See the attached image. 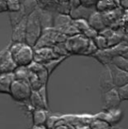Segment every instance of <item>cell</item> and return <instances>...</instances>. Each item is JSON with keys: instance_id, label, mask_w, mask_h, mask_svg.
Here are the masks:
<instances>
[{"instance_id": "obj_1", "label": "cell", "mask_w": 128, "mask_h": 129, "mask_svg": "<svg viewBox=\"0 0 128 129\" xmlns=\"http://www.w3.org/2000/svg\"><path fill=\"white\" fill-rule=\"evenodd\" d=\"M8 50L18 67H27L33 61L34 48L26 42H12Z\"/></svg>"}, {"instance_id": "obj_2", "label": "cell", "mask_w": 128, "mask_h": 129, "mask_svg": "<svg viewBox=\"0 0 128 129\" xmlns=\"http://www.w3.org/2000/svg\"><path fill=\"white\" fill-rule=\"evenodd\" d=\"M42 31L43 27L39 16V10L37 8L26 17V43L34 48Z\"/></svg>"}, {"instance_id": "obj_3", "label": "cell", "mask_w": 128, "mask_h": 129, "mask_svg": "<svg viewBox=\"0 0 128 129\" xmlns=\"http://www.w3.org/2000/svg\"><path fill=\"white\" fill-rule=\"evenodd\" d=\"M32 88L28 81L15 79L10 85V94L13 100L18 103H24L29 100Z\"/></svg>"}, {"instance_id": "obj_4", "label": "cell", "mask_w": 128, "mask_h": 129, "mask_svg": "<svg viewBox=\"0 0 128 129\" xmlns=\"http://www.w3.org/2000/svg\"><path fill=\"white\" fill-rule=\"evenodd\" d=\"M91 40L82 34H76L67 38L65 41L66 49L68 54H83L90 44Z\"/></svg>"}, {"instance_id": "obj_5", "label": "cell", "mask_w": 128, "mask_h": 129, "mask_svg": "<svg viewBox=\"0 0 128 129\" xmlns=\"http://www.w3.org/2000/svg\"><path fill=\"white\" fill-rule=\"evenodd\" d=\"M102 101L104 110L118 108V105L121 103V99H120L116 87L105 92H102Z\"/></svg>"}, {"instance_id": "obj_6", "label": "cell", "mask_w": 128, "mask_h": 129, "mask_svg": "<svg viewBox=\"0 0 128 129\" xmlns=\"http://www.w3.org/2000/svg\"><path fill=\"white\" fill-rule=\"evenodd\" d=\"M95 117L99 120L104 121L110 125H116L123 118V112L118 108L104 110V112L97 113Z\"/></svg>"}, {"instance_id": "obj_7", "label": "cell", "mask_w": 128, "mask_h": 129, "mask_svg": "<svg viewBox=\"0 0 128 129\" xmlns=\"http://www.w3.org/2000/svg\"><path fill=\"white\" fill-rule=\"evenodd\" d=\"M59 56L55 51L52 47H45V48H34V58L33 61L39 63H45L51 60L56 59Z\"/></svg>"}, {"instance_id": "obj_8", "label": "cell", "mask_w": 128, "mask_h": 129, "mask_svg": "<svg viewBox=\"0 0 128 129\" xmlns=\"http://www.w3.org/2000/svg\"><path fill=\"white\" fill-rule=\"evenodd\" d=\"M26 17L21 19L17 25L12 26V42H26Z\"/></svg>"}, {"instance_id": "obj_9", "label": "cell", "mask_w": 128, "mask_h": 129, "mask_svg": "<svg viewBox=\"0 0 128 129\" xmlns=\"http://www.w3.org/2000/svg\"><path fill=\"white\" fill-rule=\"evenodd\" d=\"M108 66H109L110 70H111L113 83H114V85L116 88L122 86V85L128 83V71L120 70V69L117 68L116 66H114L111 63H109Z\"/></svg>"}, {"instance_id": "obj_10", "label": "cell", "mask_w": 128, "mask_h": 129, "mask_svg": "<svg viewBox=\"0 0 128 129\" xmlns=\"http://www.w3.org/2000/svg\"><path fill=\"white\" fill-rule=\"evenodd\" d=\"M99 86L102 92H105L111 89L115 88L114 83H113L112 76L110 70L109 66L105 65V68L103 70L99 77Z\"/></svg>"}, {"instance_id": "obj_11", "label": "cell", "mask_w": 128, "mask_h": 129, "mask_svg": "<svg viewBox=\"0 0 128 129\" xmlns=\"http://www.w3.org/2000/svg\"><path fill=\"white\" fill-rule=\"evenodd\" d=\"M17 65L14 62L13 59L11 56L8 50V47L5 48V51L0 60V73H10L13 72L17 68Z\"/></svg>"}, {"instance_id": "obj_12", "label": "cell", "mask_w": 128, "mask_h": 129, "mask_svg": "<svg viewBox=\"0 0 128 129\" xmlns=\"http://www.w3.org/2000/svg\"><path fill=\"white\" fill-rule=\"evenodd\" d=\"M48 112L47 109H33L32 112V124L33 126H40L45 125L48 119Z\"/></svg>"}, {"instance_id": "obj_13", "label": "cell", "mask_w": 128, "mask_h": 129, "mask_svg": "<svg viewBox=\"0 0 128 129\" xmlns=\"http://www.w3.org/2000/svg\"><path fill=\"white\" fill-rule=\"evenodd\" d=\"M89 25L92 28H94L97 31H101L102 32L104 28H106V25L104 22L103 16H101L98 12L92 13L89 17Z\"/></svg>"}, {"instance_id": "obj_14", "label": "cell", "mask_w": 128, "mask_h": 129, "mask_svg": "<svg viewBox=\"0 0 128 129\" xmlns=\"http://www.w3.org/2000/svg\"><path fill=\"white\" fill-rule=\"evenodd\" d=\"M29 102L31 105L33 107V109H47L46 105H45L43 99H41L40 95L37 90H32L31 96L29 98ZM48 110V109H47Z\"/></svg>"}, {"instance_id": "obj_15", "label": "cell", "mask_w": 128, "mask_h": 129, "mask_svg": "<svg viewBox=\"0 0 128 129\" xmlns=\"http://www.w3.org/2000/svg\"><path fill=\"white\" fill-rule=\"evenodd\" d=\"M67 57H68V56H61V57H59V58H56V59L51 60V61H48V62L43 63L45 68H46L47 70H48V76H49V77L54 72V70H55Z\"/></svg>"}, {"instance_id": "obj_16", "label": "cell", "mask_w": 128, "mask_h": 129, "mask_svg": "<svg viewBox=\"0 0 128 129\" xmlns=\"http://www.w3.org/2000/svg\"><path fill=\"white\" fill-rule=\"evenodd\" d=\"M111 63L120 70L128 71V59L122 55H115L111 59Z\"/></svg>"}, {"instance_id": "obj_17", "label": "cell", "mask_w": 128, "mask_h": 129, "mask_svg": "<svg viewBox=\"0 0 128 129\" xmlns=\"http://www.w3.org/2000/svg\"><path fill=\"white\" fill-rule=\"evenodd\" d=\"M15 79L18 80H26L28 81V77L30 75V70L28 67H17L13 71Z\"/></svg>"}, {"instance_id": "obj_18", "label": "cell", "mask_w": 128, "mask_h": 129, "mask_svg": "<svg viewBox=\"0 0 128 129\" xmlns=\"http://www.w3.org/2000/svg\"><path fill=\"white\" fill-rule=\"evenodd\" d=\"M15 80L13 72H10V73H0V83L6 85V86L10 87L12 82Z\"/></svg>"}, {"instance_id": "obj_19", "label": "cell", "mask_w": 128, "mask_h": 129, "mask_svg": "<svg viewBox=\"0 0 128 129\" xmlns=\"http://www.w3.org/2000/svg\"><path fill=\"white\" fill-rule=\"evenodd\" d=\"M94 41L95 45L97 46V48H98V50H103L108 48V42L107 39L103 35H97L96 38L92 40Z\"/></svg>"}, {"instance_id": "obj_20", "label": "cell", "mask_w": 128, "mask_h": 129, "mask_svg": "<svg viewBox=\"0 0 128 129\" xmlns=\"http://www.w3.org/2000/svg\"><path fill=\"white\" fill-rule=\"evenodd\" d=\"M22 2L20 0H9L8 4V12H18L21 9Z\"/></svg>"}, {"instance_id": "obj_21", "label": "cell", "mask_w": 128, "mask_h": 129, "mask_svg": "<svg viewBox=\"0 0 128 129\" xmlns=\"http://www.w3.org/2000/svg\"><path fill=\"white\" fill-rule=\"evenodd\" d=\"M39 94L40 95L41 99H43L45 105H46L47 109L49 110V106H48V90H47V84H43L39 90H37Z\"/></svg>"}, {"instance_id": "obj_22", "label": "cell", "mask_w": 128, "mask_h": 129, "mask_svg": "<svg viewBox=\"0 0 128 129\" xmlns=\"http://www.w3.org/2000/svg\"><path fill=\"white\" fill-rule=\"evenodd\" d=\"M121 101L128 100V83L117 88Z\"/></svg>"}, {"instance_id": "obj_23", "label": "cell", "mask_w": 128, "mask_h": 129, "mask_svg": "<svg viewBox=\"0 0 128 129\" xmlns=\"http://www.w3.org/2000/svg\"><path fill=\"white\" fill-rule=\"evenodd\" d=\"M9 0H0V13L8 12Z\"/></svg>"}, {"instance_id": "obj_24", "label": "cell", "mask_w": 128, "mask_h": 129, "mask_svg": "<svg viewBox=\"0 0 128 129\" xmlns=\"http://www.w3.org/2000/svg\"><path fill=\"white\" fill-rule=\"evenodd\" d=\"M0 93L10 94V87L6 86V85L0 83Z\"/></svg>"}, {"instance_id": "obj_25", "label": "cell", "mask_w": 128, "mask_h": 129, "mask_svg": "<svg viewBox=\"0 0 128 129\" xmlns=\"http://www.w3.org/2000/svg\"><path fill=\"white\" fill-rule=\"evenodd\" d=\"M106 2H109L110 3V5H112V4H114V2H112V0H106ZM108 6L110 7V9H111V10H113V9H116L115 8V6H112V5H111V6H110V5H108ZM106 7H107V5H103V6H98V10H100L101 9V11H106Z\"/></svg>"}, {"instance_id": "obj_26", "label": "cell", "mask_w": 128, "mask_h": 129, "mask_svg": "<svg viewBox=\"0 0 128 129\" xmlns=\"http://www.w3.org/2000/svg\"><path fill=\"white\" fill-rule=\"evenodd\" d=\"M32 129H48L47 126H45V125H40V126H33Z\"/></svg>"}]
</instances>
